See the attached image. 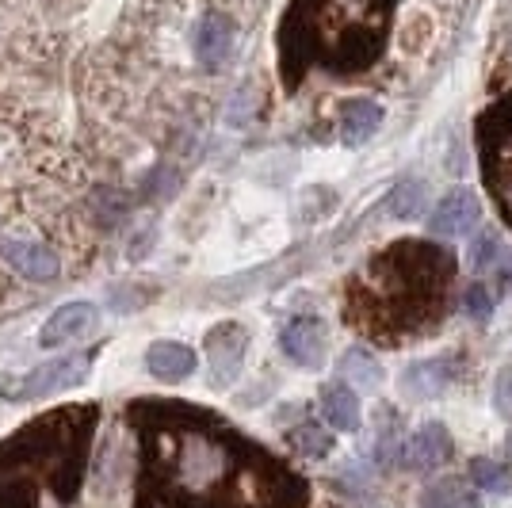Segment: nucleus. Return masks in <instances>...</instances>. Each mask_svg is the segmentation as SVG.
<instances>
[{"instance_id":"nucleus-16","label":"nucleus","mask_w":512,"mask_h":508,"mask_svg":"<svg viewBox=\"0 0 512 508\" xmlns=\"http://www.w3.org/2000/svg\"><path fill=\"white\" fill-rule=\"evenodd\" d=\"M470 482L482 489V493L501 497V493L512 489V474H509V466L493 463V459H470Z\"/></svg>"},{"instance_id":"nucleus-15","label":"nucleus","mask_w":512,"mask_h":508,"mask_svg":"<svg viewBox=\"0 0 512 508\" xmlns=\"http://www.w3.org/2000/svg\"><path fill=\"white\" fill-rule=\"evenodd\" d=\"M287 440H291V447L299 451L302 459H325V455L333 451V432H325V424H318V421L299 424Z\"/></svg>"},{"instance_id":"nucleus-11","label":"nucleus","mask_w":512,"mask_h":508,"mask_svg":"<svg viewBox=\"0 0 512 508\" xmlns=\"http://www.w3.org/2000/svg\"><path fill=\"white\" fill-rule=\"evenodd\" d=\"M321 417L333 432H356L360 428V398L356 390H348L341 382L321 390Z\"/></svg>"},{"instance_id":"nucleus-17","label":"nucleus","mask_w":512,"mask_h":508,"mask_svg":"<svg viewBox=\"0 0 512 508\" xmlns=\"http://www.w3.org/2000/svg\"><path fill=\"white\" fill-rule=\"evenodd\" d=\"M497 233H478L474 241H470V264H474V272H482V268H490L493 256H497Z\"/></svg>"},{"instance_id":"nucleus-20","label":"nucleus","mask_w":512,"mask_h":508,"mask_svg":"<svg viewBox=\"0 0 512 508\" xmlns=\"http://www.w3.org/2000/svg\"><path fill=\"white\" fill-rule=\"evenodd\" d=\"M509 455H512V436H509Z\"/></svg>"},{"instance_id":"nucleus-3","label":"nucleus","mask_w":512,"mask_h":508,"mask_svg":"<svg viewBox=\"0 0 512 508\" xmlns=\"http://www.w3.org/2000/svg\"><path fill=\"white\" fill-rule=\"evenodd\" d=\"M249 348V333L237 321H222L218 329L207 333L203 340V356L211 363V382L214 386H230L241 375V360Z\"/></svg>"},{"instance_id":"nucleus-4","label":"nucleus","mask_w":512,"mask_h":508,"mask_svg":"<svg viewBox=\"0 0 512 508\" xmlns=\"http://www.w3.org/2000/svg\"><path fill=\"white\" fill-rule=\"evenodd\" d=\"M325 325L318 318H291L279 333L283 356L302 367V371H318L325 363Z\"/></svg>"},{"instance_id":"nucleus-18","label":"nucleus","mask_w":512,"mask_h":508,"mask_svg":"<svg viewBox=\"0 0 512 508\" xmlns=\"http://www.w3.org/2000/svg\"><path fill=\"white\" fill-rule=\"evenodd\" d=\"M490 314H493V295L482 287V283H474V287L467 291V318L490 321Z\"/></svg>"},{"instance_id":"nucleus-9","label":"nucleus","mask_w":512,"mask_h":508,"mask_svg":"<svg viewBox=\"0 0 512 508\" xmlns=\"http://www.w3.org/2000/svg\"><path fill=\"white\" fill-rule=\"evenodd\" d=\"M448 379V360H417L398 375V386H402V394L409 402H432V398H440L448 390Z\"/></svg>"},{"instance_id":"nucleus-8","label":"nucleus","mask_w":512,"mask_h":508,"mask_svg":"<svg viewBox=\"0 0 512 508\" xmlns=\"http://www.w3.org/2000/svg\"><path fill=\"white\" fill-rule=\"evenodd\" d=\"M146 367L157 382H188L199 367V356H195V348L180 344V340H157L146 352Z\"/></svg>"},{"instance_id":"nucleus-14","label":"nucleus","mask_w":512,"mask_h":508,"mask_svg":"<svg viewBox=\"0 0 512 508\" xmlns=\"http://www.w3.org/2000/svg\"><path fill=\"white\" fill-rule=\"evenodd\" d=\"M341 375L348 382H356L360 390H379V386H383V367H379V360H375L371 352H363V348L344 352Z\"/></svg>"},{"instance_id":"nucleus-2","label":"nucleus","mask_w":512,"mask_h":508,"mask_svg":"<svg viewBox=\"0 0 512 508\" xmlns=\"http://www.w3.org/2000/svg\"><path fill=\"white\" fill-rule=\"evenodd\" d=\"M234 43H237L234 20H230L226 12H218V8H203L192 27L195 65L207 69V73H218L222 65L234 58Z\"/></svg>"},{"instance_id":"nucleus-19","label":"nucleus","mask_w":512,"mask_h":508,"mask_svg":"<svg viewBox=\"0 0 512 508\" xmlns=\"http://www.w3.org/2000/svg\"><path fill=\"white\" fill-rule=\"evenodd\" d=\"M493 409H497V417L512 421V367H505V371L497 375V386H493Z\"/></svg>"},{"instance_id":"nucleus-1","label":"nucleus","mask_w":512,"mask_h":508,"mask_svg":"<svg viewBox=\"0 0 512 508\" xmlns=\"http://www.w3.org/2000/svg\"><path fill=\"white\" fill-rule=\"evenodd\" d=\"M92 371V356L88 352H73V356H62V360H46L39 363L35 371H27L16 390H4V398L12 402H35L43 394H54V390H69V386H81Z\"/></svg>"},{"instance_id":"nucleus-5","label":"nucleus","mask_w":512,"mask_h":508,"mask_svg":"<svg viewBox=\"0 0 512 508\" xmlns=\"http://www.w3.org/2000/svg\"><path fill=\"white\" fill-rule=\"evenodd\" d=\"M478 218H482L478 191L455 188L436 203V211L428 218V233L432 237H463V233H470L478 226Z\"/></svg>"},{"instance_id":"nucleus-6","label":"nucleus","mask_w":512,"mask_h":508,"mask_svg":"<svg viewBox=\"0 0 512 508\" xmlns=\"http://www.w3.org/2000/svg\"><path fill=\"white\" fill-rule=\"evenodd\" d=\"M100 321V310L92 302H65L58 306L50 318L43 321L39 329V348H62V344H73V340L88 337Z\"/></svg>"},{"instance_id":"nucleus-13","label":"nucleus","mask_w":512,"mask_h":508,"mask_svg":"<svg viewBox=\"0 0 512 508\" xmlns=\"http://www.w3.org/2000/svg\"><path fill=\"white\" fill-rule=\"evenodd\" d=\"M425 199H428L425 180H402L398 188L386 195V211H390V218H398V222H409V218L421 214Z\"/></svg>"},{"instance_id":"nucleus-10","label":"nucleus","mask_w":512,"mask_h":508,"mask_svg":"<svg viewBox=\"0 0 512 508\" xmlns=\"http://www.w3.org/2000/svg\"><path fill=\"white\" fill-rule=\"evenodd\" d=\"M379 127H383V104H379V100L360 96V100H348V104H344V111H341L344 146H363Z\"/></svg>"},{"instance_id":"nucleus-7","label":"nucleus","mask_w":512,"mask_h":508,"mask_svg":"<svg viewBox=\"0 0 512 508\" xmlns=\"http://www.w3.org/2000/svg\"><path fill=\"white\" fill-rule=\"evenodd\" d=\"M451 455V432L440 421L421 424L413 436L406 440V466L417 474H432L448 463Z\"/></svg>"},{"instance_id":"nucleus-12","label":"nucleus","mask_w":512,"mask_h":508,"mask_svg":"<svg viewBox=\"0 0 512 508\" xmlns=\"http://www.w3.org/2000/svg\"><path fill=\"white\" fill-rule=\"evenodd\" d=\"M421 508H482V489L463 478H440L425 486Z\"/></svg>"}]
</instances>
